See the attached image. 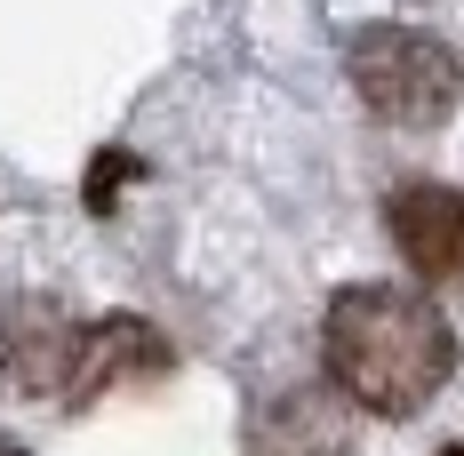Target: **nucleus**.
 I'll return each instance as SVG.
<instances>
[{
    "label": "nucleus",
    "instance_id": "f03ea898",
    "mask_svg": "<svg viewBox=\"0 0 464 456\" xmlns=\"http://www.w3.org/2000/svg\"><path fill=\"white\" fill-rule=\"evenodd\" d=\"M353 89H361V104L376 121L432 129V121H449V104L464 96V73H457V56L432 33H417V24H369L353 41Z\"/></svg>",
    "mask_w": 464,
    "mask_h": 456
},
{
    "label": "nucleus",
    "instance_id": "20e7f679",
    "mask_svg": "<svg viewBox=\"0 0 464 456\" xmlns=\"http://www.w3.org/2000/svg\"><path fill=\"white\" fill-rule=\"evenodd\" d=\"M440 456H464V441H457V449H440Z\"/></svg>",
    "mask_w": 464,
    "mask_h": 456
},
{
    "label": "nucleus",
    "instance_id": "7ed1b4c3",
    "mask_svg": "<svg viewBox=\"0 0 464 456\" xmlns=\"http://www.w3.org/2000/svg\"><path fill=\"white\" fill-rule=\"evenodd\" d=\"M392 240H401L409 273L457 280L464 273V192H449V184H401L392 192Z\"/></svg>",
    "mask_w": 464,
    "mask_h": 456
},
{
    "label": "nucleus",
    "instance_id": "f257e3e1",
    "mask_svg": "<svg viewBox=\"0 0 464 456\" xmlns=\"http://www.w3.org/2000/svg\"><path fill=\"white\" fill-rule=\"evenodd\" d=\"M321 353H328V376L344 401H361L376 416H409L424 409L449 376H457V336L449 320L424 305L417 288H344L328 305V328H321Z\"/></svg>",
    "mask_w": 464,
    "mask_h": 456
}]
</instances>
